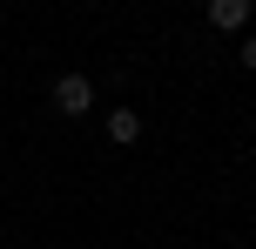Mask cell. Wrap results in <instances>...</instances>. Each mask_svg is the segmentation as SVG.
Wrapping results in <instances>:
<instances>
[{"label": "cell", "mask_w": 256, "mask_h": 249, "mask_svg": "<svg viewBox=\"0 0 256 249\" xmlns=\"http://www.w3.org/2000/svg\"><path fill=\"white\" fill-rule=\"evenodd\" d=\"M54 108L61 115H88L94 108V81L88 74H54Z\"/></svg>", "instance_id": "obj_1"}, {"label": "cell", "mask_w": 256, "mask_h": 249, "mask_svg": "<svg viewBox=\"0 0 256 249\" xmlns=\"http://www.w3.org/2000/svg\"><path fill=\"white\" fill-rule=\"evenodd\" d=\"M209 27H216V34L250 27V0H209Z\"/></svg>", "instance_id": "obj_2"}, {"label": "cell", "mask_w": 256, "mask_h": 249, "mask_svg": "<svg viewBox=\"0 0 256 249\" xmlns=\"http://www.w3.org/2000/svg\"><path fill=\"white\" fill-rule=\"evenodd\" d=\"M135 135H142V115H135V108H115V115H108V142H115V148H128Z\"/></svg>", "instance_id": "obj_3"}, {"label": "cell", "mask_w": 256, "mask_h": 249, "mask_svg": "<svg viewBox=\"0 0 256 249\" xmlns=\"http://www.w3.org/2000/svg\"><path fill=\"white\" fill-rule=\"evenodd\" d=\"M243 67H256V34H250V40H243Z\"/></svg>", "instance_id": "obj_4"}]
</instances>
